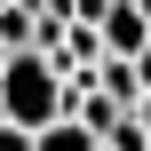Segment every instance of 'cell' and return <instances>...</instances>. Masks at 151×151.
Segmentation results:
<instances>
[{"instance_id":"6da1fadb","label":"cell","mask_w":151,"mask_h":151,"mask_svg":"<svg viewBox=\"0 0 151 151\" xmlns=\"http://www.w3.org/2000/svg\"><path fill=\"white\" fill-rule=\"evenodd\" d=\"M56 119H64V80H56V64H48V56H8V64H0V127L40 135V127H56Z\"/></svg>"},{"instance_id":"7a4b0ae2","label":"cell","mask_w":151,"mask_h":151,"mask_svg":"<svg viewBox=\"0 0 151 151\" xmlns=\"http://www.w3.org/2000/svg\"><path fill=\"white\" fill-rule=\"evenodd\" d=\"M32 151H96V135H88V127H72V119H56V127H40V135H32Z\"/></svg>"},{"instance_id":"3957f363","label":"cell","mask_w":151,"mask_h":151,"mask_svg":"<svg viewBox=\"0 0 151 151\" xmlns=\"http://www.w3.org/2000/svg\"><path fill=\"white\" fill-rule=\"evenodd\" d=\"M135 127H143V151H151V88H143V104H135Z\"/></svg>"},{"instance_id":"277c9868","label":"cell","mask_w":151,"mask_h":151,"mask_svg":"<svg viewBox=\"0 0 151 151\" xmlns=\"http://www.w3.org/2000/svg\"><path fill=\"white\" fill-rule=\"evenodd\" d=\"M0 151H32V135H16V127H0Z\"/></svg>"},{"instance_id":"5b68a950","label":"cell","mask_w":151,"mask_h":151,"mask_svg":"<svg viewBox=\"0 0 151 151\" xmlns=\"http://www.w3.org/2000/svg\"><path fill=\"white\" fill-rule=\"evenodd\" d=\"M127 8H135V16H143V24H151V0H127Z\"/></svg>"},{"instance_id":"8992f818","label":"cell","mask_w":151,"mask_h":151,"mask_svg":"<svg viewBox=\"0 0 151 151\" xmlns=\"http://www.w3.org/2000/svg\"><path fill=\"white\" fill-rule=\"evenodd\" d=\"M0 64H8V56H0Z\"/></svg>"},{"instance_id":"52a82bcc","label":"cell","mask_w":151,"mask_h":151,"mask_svg":"<svg viewBox=\"0 0 151 151\" xmlns=\"http://www.w3.org/2000/svg\"><path fill=\"white\" fill-rule=\"evenodd\" d=\"M143 72H151V64H143Z\"/></svg>"}]
</instances>
